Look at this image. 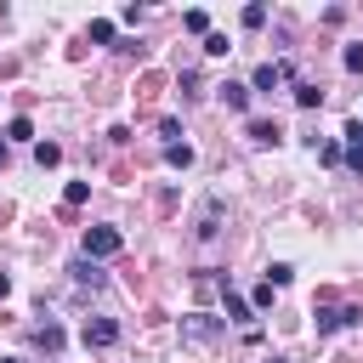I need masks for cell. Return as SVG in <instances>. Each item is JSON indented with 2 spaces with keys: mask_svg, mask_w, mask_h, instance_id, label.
<instances>
[{
  "mask_svg": "<svg viewBox=\"0 0 363 363\" xmlns=\"http://www.w3.org/2000/svg\"><path fill=\"white\" fill-rule=\"evenodd\" d=\"M119 227H85V261H102V255H119Z\"/></svg>",
  "mask_w": 363,
  "mask_h": 363,
  "instance_id": "1",
  "label": "cell"
},
{
  "mask_svg": "<svg viewBox=\"0 0 363 363\" xmlns=\"http://www.w3.org/2000/svg\"><path fill=\"white\" fill-rule=\"evenodd\" d=\"M79 340L102 352V346H113V340H119V323H113V318H85V329H79Z\"/></svg>",
  "mask_w": 363,
  "mask_h": 363,
  "instance_id": "2",
  "label": "cell"
},
{
  "mask_svg": "<svg viewBox=\"0 0 363 363\" xmlns=\"http://www.w3.org/2000/svg\"><path fill=\"white\" fill-rule=\"evenodd\" d=\"M250 142H261V147H278V142H284L278 119H250Z\"/></svg>",
  "mask_w": 363,
  "mask_h": 363,
  "instance_id": "3",
  "label": "cell"
},
{
  "mask_svg": "<svg viewBox=\"0 0 363 363\" xmlns=\"http://www.w3.org/2000/svg\"><path fill=\"white\" fill-rule=\"evenodd\" d=\"M284 74H289L284 62H261V68H255V91H272V85H284Z\"/></svg>",
  "mask_w": 363,
  "mask_h": 363,
  "instance_id": "4",
  "label": "cell"
},
{
  "mask_svg": "<svg viewBox=\"0 0 363 363\" xmlns=\"http://www.w3.org/2000/svg\"><path fill=\"white\" fill-rule=\"evenodd\" d=\"M221 102H227L233 113H244V108H250V85H238V79H227V85H221Z\"/></svg>",
  "mask_w": 363,
  "mask_h": 363,
  "instance_id": "5",
  "label": "cell"
},
{
  "mask_svg": "<svg viewBox=\"0 0 363 363\" xmlns=\"http://www.w3.org/2000/svg\"><path fill=\"white\" fill-rule=\"evenodd\" d=\"M164 159H170L176 170H187V164H193V147H187V142H170V147H164Z\"/></svg>",
  "mask_w": 363,
  "mask_h": 363,
  "instance_id": "6",
  "label": "cell"
},
{
  "mask_svg": "<svg viewBox=\"0 0 363 363\" xmlns=\"http://www.w3.org/2000/svg\"><path fill=\"white\" fill-rule=\"evenodd\" d=\"M221 306H227V318H233V323H244V318H250V301H244V295H233V289H227V301H221Z\"/></svg>",
  "mask_w": 363,
  "mask_h": 363,
  "instance_id": "7",
  "label": "cell"
},
{
  "mask_svg": "<svg viewBox=\"0 0 363 363\" xmlns=\"http://www.w3.org/2000/svg\"><path fill=\"white\" fill-rule=\"evenodd\" d=\"M289 278H295V267H289V261H272V267H267V284H272V289H278V284H289Z\"/></svg>",
  "mask_w": 363,
  "mask_h": 363,
  "instance_id": "8",
  "label": "cell"
},
{
  "mask_svg": "<svg viewBox=\"0 0 363 363\" xmlns=\"http://www.w3.org/2000/svg\"><path fill=\"white\" fill-rule=\"evenodd\" d=\"M346 136H352V170H363V130H357V119L346 125Z\"/></svg>",
  "mask_w": 363,
  "mask_h": 363,
  "instance_id": "9",
  "label": "cell"
},
{
  "mask_svg": "<svg viewBox=\"0 0 363 363\" xmlns=\"http://www.w3.org/2000/svg\"><path fill=\"white\" fill-rule=\"evenodd\" d=\"M182 28H187V34H210V17H204V11H187Z\"/></svg>",
  "mask_w": 363,
  "mask_h": 363,
  "instance_id": "10",
  "label": "cell"
},
{
  "mask_svg": "<svg viewBox=\"0 0 363 363\" xmlns=\"http://www.w3.org/2000/svg\"><path fill=\"white\" fill-rule=\"evenodd\" d=\"M318 96H323V91H318V85H306V79H301V85H295V102H301V108H318Z\"/></svg>",
  "mask_w": 363,
  "mask_h": 363,
  "instance_id": "11",
  "label": "cell"
},
{
  "mask_svg": "<svg viewBox=\"0 0 363 363\" xmlns=\"http://www.w3.org/2000/svg\"><path fill=\"white\" fill-rule=\"evenodd\" d=\"M40 346L57 352V346H62V329H57V323H40Z\"/></svg>",
  "mask_w": 363,
  "mask_h": 363,
  "instance_id": "12",
  "label": "cell"
},
{
  "mask_svg": "<svg viewBox=\"0 0 363 363\" xmlns=\"http://www.w3.org/2000/svg\"><path fill=\"white\" fill-rule=\"evenodd\" d=\"M204 51H210V57H227L233 45H227V34H204Z\"/></svg>",
  "mask_w": 363,
  "mask_h": 363,
  "instance_id": "13",
  "label": "cell"
},
{
  "mask_svg": "<svg viewBox=\"0 0 363 363\" xmlns=\"http://www.w3.org/2000/svg\"><path fill=\"white\" fill-rule=\"evenodd\" d=\"M34 159H40V164H57V159H62V147H57V142H40V147H34Z\"/></svg>",
  "mask_w": 363,
  "mask_h": 363,
  "instance_id": "14",
  "label": "cell"
},
{
  "mask_svg": "<svg viewBox=\"0 0 363 363\" xmlns=\"http://www.w3.org/2000/svg\"><path fill=\"white\" fill-rule=\"evenodd\" d=\"M85 193H91V187H85V182H68V193H62V204H68V210H74V204H85Z\"/></svg>",
  "mask_w": 363,
  "mask_h": 363,
  "instance_id": "15",
  "label": "cell"
},
{
  "mask_svg": "<svg viewBox=\"0 0 363 363\" xmlns=\"http://www.w3.org/2000/svg\"><path fill=\"white\" fill-rule=\"evenodd\" d=\"M267 23V6H244V28H261Z\"/></svg>",
  "mask_w": 363,
  "mask_h": 363,
  "instance_id": "16",
  "label": "cell"
},
{
  "mask_svg": "<svg viewBox=\"0 0 363 363\" xmlns=\"http://www.w3.org/2000/svg\"><path fill=\"white\" fill-rule=\"evenodd\" d=\"M91 40H96V45H108V40H113V23H102V17H96V23H91Z\"/></svg>",
  "mask_w": 363,
  "mask_h": 363,
  "instance_id": "17",
  "label": "cell"
},
{
  "mask_svg": "<svg viewBox=\"0 0 363 363\" xmlns=\"http://www.w3.org/2000/svg\"><path fill=\"white\" fill-rule=\"evenodd\" d=\"M74 278H79V284H102V272H96L91 261H79V267H74Z\"/></svg>",
  "mask_w": 363,
  "mask_h": 363,
  "instance_id": "18",
  "label": "cell"
},
{
  "mask_svg": "<svg viewBox=\"0 0 363 363\" xmlns=\"http://www.w3.org/2000/svg\"><path fill=\"white\" fill-rule=\"evenodd\" d=\"M346 68H352V74H363V45H346Z\"/></svg>",
  "mask_w": 363,
  "mask_h": 363,
  "instance_id": "19",
  "label": "cell"
},
{
  "mask_svg": "<svg viewBox=\"0 0 363 363\" xmlns=\"http://www.w3.org/2000/svg\"><path fill=\"white\" fill-rule=\"evenodd\" d=\"M6 295H11V278H6V272H0V301H6Z\"/></svg>",
  "mask_w": 363,
  "mask_h": 363,
  "instance_id": "20",
  "label": "cell"
},
{
  "mask_svg": "<svg viewBox=\"0 0 363 363\" xmlns=\"http://www.w3.org/2000/svg\"><path fill=\"white\" fill-rule=\"evenodd\" d=\"M0 164H6V142H0Z\"/></svg>",
  "mask_w": 363,
  "mask_h": 363,
  "instance_id": "21",
  "label": "cell"
},
{
  "mask_svg": "<svg viewBox=\"0 0 363 363\" xmlns=\"http://www.w3.org/2000/svg\"><path fill=\"white\" fill-rule=\"evenodd\" d=\"M0 363H17V357H0Z\"/></svg>",
  "mask_w": 363,
  "mask_h": 363,
  "instance_id": "22",
  "label": "cell"
},
{
  "mask_svg": "<svg viewBox=\"0 0 363 363\" xmlns=\"http://www.w3.org/2000/svg\"><path fill=\"white\" fill-rule=\"evenodd\" d=\"M267 363H284V357H267Z\"/></svg>",
  "mask_w": 363,
  "mask_h": 363,
  "instance_id": "23",
  "label": "cell"
}]
</instances>
